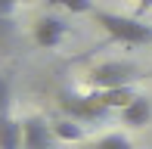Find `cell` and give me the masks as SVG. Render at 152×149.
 I'll return each mask as SVG.
<instances>
[{
	"label": "cell",
	"instance_id": "obj_9",
	"mask_svg": "<svg viewBox=\"0 0 152 149\" xmlns=\"http://www.w3.org/2000/svg\"><path fill=\"white\" fill-rule=\"evenodd\" d=\"M53 134H56V140H62V143H81V140H84V127H81V121H75V118L53 121Z\"/></svg>",
	"mask_w": 152,
	"mask_h": 149
},
{
	"label": "cell",
	"instance_id": "obj_5",
	"mask_svg": "<svg viewBox=\"0 0 152 149\" xmlns=\"http://www.w3.org/2000/svg\"><path fill=\"white\" fill-rule=\"evenodd\" d=\"M65 31H68V25L62 22V19L44 16V19H37V25H34V40H37V47H47V50H50V47L62 44Z\"/></svg>",
	"mask_w": 152,
	"mask_h": 149
},
{
	"label": "cell",
	"instance_id": "obj_6",
	"mask_svg": "<svg viewBox=\"0 0 152 149\" xmlns=\"http://www.w3.org/2000/svg\"><path fill=\"white\" fill-rule=\"evenodd\" d=\"M118 115H121V121L127 127H146L149 121H152V99L140 93V96H137L130 106H124Z\"/></svg>",
	"mask_w": 152,
	"mask_h": 149
},
{
	"label": "cell",
	"instance_id": "obj_11",
	"mask_svg": "<svg viewBox=\"0 0 152 149\" xmlns=\"http://www.w3.org/2000/svg\"><path fill=\"white\" fill-rule=\"evenodd\" d=\"M10 99H12V84L6 74H0V112H10Z\"/></svg>",
	"mask_w": 152,
	"mask_h": 149
},
{
	"label": "cell",
	"instance_id": "obj_7",
	"mask_svg": "<svg viewBox=\"0 0 152 149\" xmlns=\"http://www.w3.org/2000/svg\"><path fill=\"white\" fill-rule=\"evenodd\" d=\"M0 149H22V121L0 112Z\"/></svg>",
	"mask_w": 152,
	"mask_h": 149
},
{
	"label": "cell",
	"instance_id": "obj_10",
	"mask_svg": "<svg viewBox=\"0 0 152 149\" xmlns=\"http://www.w3.org/2000/svg\"><path fill=\"white\" fill-rule=\"evenodd\" d=\"M87 149H130V140L124 137V134H106V137H99Z\"/></svg>",
	"mask_w": 152,
	"mask_h": 149
},
{
	"label": "cell",
	"instance_id": "obj_3",
	"mask_svg": "<svg viewBox=\"0 0 152 149\" xmlns=\"http://www.w3.org/2000/svg\"><path fill=\"white\" fill-rule=\"evenodd\" d=\"M137 81V69L130 62H102L90 72V87L93 90H109V87H124Z\"/></svg>",
	"mask_w": 152,
	"mask_h": 149
},
{
	"label": "cell",
	"instance_id": "obj_2",
	"mask_svg": "<svg viewBox=\"0 0 152 149\" xmlns=\"http://www.w3.org/2000/svg\"><path fill=\"white\" fill-rule=\"evenodd\" d=\"M59 106L72 115L75 121H96V118H106V115L112 112L99 96H96V90H90V93H62Z\"/></svg>",
	"mask_w": 152,
	"mask_h": 149
},
{
	"label": "cell",
	"instance_id": "obj_1",
	"mask_svg": "<svg viewBox=\"0 0 152 149\" xmlns=\"http://www.w3.org/2000/svg\"><path fill=\"white\" fill-rule=\"evenodd\" d=\"M93 19L109 31L115 40L127 47L137 44H152V25H143L140 19H130V16H118V12H106V9H93Z\"/></svg>",
	"mask_w": 152,
	"mask_h": 149
},
{
	"label": "cell",
	"instance_id": "obj_13",
	"mask_svg": "<svg viewBox=\"0 0 152 149\" xmlns=\"http://www.w3.org/2000/svg\"><path fill=\"white\" fill-rule=\"evenodd\" d=\"M16 3L19 0H0V16H10V12L16 9Z\"/></svg>",
	"mask_w": 152,
	"mask_h": 149
},
{
	"label": "cell",
	"instance_id": "obj_12",
	"mask_svg": "<svg viewBox=\"0 0 152 149\" xmlns=\"http://www.w3.org/2000/svg\"><path fill=\"white\" fill-rule=\"evenodd\" d=\"M68 12H93V0H59Z\"/></svg>",
	"mask_w": 152,
	"mask_h": 149
},
{
	"label": "cell",
	"instance_id": "obj_4",
	"mask_svg": "<svg viewBox=\"0 0 152 149\" xmlns=\"http://www.w3.org/2000/svg\"><path fill=\"white\" fill-rule=\"evenodd\" d=\"M53 143H56V134L47 118L31 115L22 121V149H50Z\"/></svg>",
	"mask_w": 152,
	"mask_h": 149
},
{
	"label": "cell",
	"instance_id": "obj_8",
	"mask_svg": "<svg viewBox=\"0 0 152 149\" xmlns=\"http://www.w3.org/2000/svg\"><path fill=\"white\" fill-rule=\"evenodd\" d=\"M96 96L102 99V103L109 106V109H124V106H130L140 93L134 90V84H124V87H109V90H96Z\"/></svg>",
	"mask_w": 152,
	"mask_h": 149
}]
</instances>
